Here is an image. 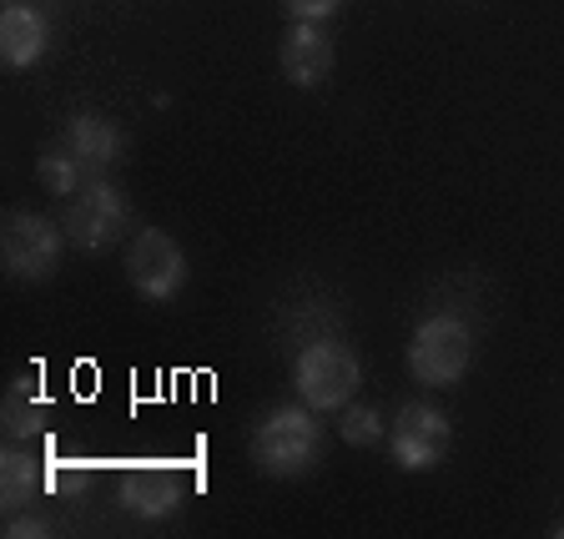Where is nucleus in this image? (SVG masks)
<instances>
[{
  "instance_id": "f257e3e1",
  "label": "nucleus",
  "mask_w": 564,
  "mask_h": 539,
  "mask_svg": "<svg viewBox=\"0 0 564 539\" xmlns=\"http://www.w3.org/2000/svg\"><path fill=\"white\" fill-rule=\"evenodd\" d=\"M317 449H323V429L307 403H282L252 429V459H258V470L278 474V479L313 470Z\"/></svg>"
},
{
  "instance_id": "f03ea898",
  "label": "nucleus",
  "mask_w": 564,
  "mask_h": 539,
  "mask_svg": "<svg viewBox=\"0 0 564 539\" xmlns=\"http://www.w3.org/2000/svg\"><path fill=\"white\" fill-rule=\"evenodd\" d=\"M469 358H474V333L458 313H429L413 328L409 368L419 384H429V388L458 384V378L469 374Z\"/></svg>"
},
{
  "instance_id": "7ed1b4c3",
  "label": "nucleus",
  "mask_w": 564,
  "mask_h": 539,
  "mask_svg": "<svg viewBox=\"0 0 564 539\" xmlns=\"http://www.w3.org/2000/svg\"><path fill=\"white\" fill-rule=\"evenodd\" d=\"M293 378H297V394H303L307 409H343V403L358 394L364 368H358V353H352L348 343L317 338L297 353Z\"/></svg>"
},
{
  "instance_id": "20e7f679",
  "label": "nucleus",
  "mask_w": 564,
  "mask_h": 539,
  "mask_svg": "<svg viewBox=\"0 0 564 539\" xmlns=\"http://www.w3.org/2000/svg\"><path fill=\"white\" fill-rule=\"evenodd\" d=\"M127 278L147 303H172L187 282V258L162 227H141L127 247Z\"/></svg>"
},
{
  "instance_id": "39448f33",
  "label": "nucleus",
  "mask_w": 564,
  "mask_h": 539,
  "mask_svg": "<svg viewBox=\"0 0 564 539\" xmlns=\"http://www.w3.org/2000/svg\"><path fill=\"white\" fill-rule=\"evenodd\" d=\"M0 252H6V272H11V278L41 282V278H51L61 262V233H56V223L35 217V212H11V217H6V242H0Z\"/></svg>"
},
{
  "instance_id": "423d86ee",
  "label": "nucleus",
  "mask_w": 564,
  "mask_h": 539,
  "mask_svg": "<svg viewBox=\"0 0 564 539\" xmlns=\"http://www.w3.org/2000/svg\"><path fill=\"white\" fill-rule=\"evenodd\" d=\"M448 419L434 409V403H403L399 423H393V434H388V449H393V464L399 470H434L438 459L448 454Z\"/></svg>"
},
{
  "instance_id": "0eeeda50",
  "label": "nucleus",
  "mask_w": 564,
  "mask_h": 539,
  "mask_svg": "<svg viewBox=\"0 0 564 539\" xmlns=\"http://www.w3.org/2000/svg\"><path fill=\"white\" fill-rule=\"evenodd\" d=\"M127 212H131V202L111 182H91V187L76 192V202H70L66 233L86 252H106L121 237V227H127Z\"/></svg>"
},
{
  "instance_id": "6e6552de",
  "label": "nucleus",
  "mask_w": 564,
  "mask_h": 539,
  "mask_svg": "<svg viewBox=\"0 0 564 539\" xmlns=\"http://www.w3.org/2000/svg\"><path fill=\"white\" fill-rule=\"evenodd\" d=\"M328 71H333V41L317 31V21H297L288 31V41H282V76L307 91V86L328 82Z\"/></svg>"
},
{
  "instance_id": "1a4fd4ad",
  "label": "nucleus",
  "mask_w": 564,
  "mask_h": 539,
  "mask_svg": "<svg viewBox=\"0 0 564 539\" xmlns=\"http://www.w3.org/2000/svg\"><path fill=\"white\" fill-rule=\"evenodd\" d=\"M121 505L141 519H166L182 505V474L162 470V464H141L121 479Z\"/></svg>"
},
{
  "instance_id": "9d476101",
  "label": "nucleus",
  "mask_w": 564,
  "mask_h": 539,
  "mask_svg": "<svg viewBox=\"0 0 564 539\" xmlns=\"http://www.w3.org/2000/svg\"><path fill=\"white\" fill-rule=\"evenodd\" d=\"M121 147H127V141H121V131L111 127L106 117H96V111H86V117H76L66 127V152L82 162V172H96V176L111 172V166H117V157H121Z\"/></svg>"
},
{
  "instance_id": "9b49d317",
  "label": "nucleus",
  "mask_w": 564,
  "mask_h": 539,
  "mask_svg": "<svg viewBox=\"0 0 564 539\" xmlns=\"http://www.w3.org/2000/svg\"><path fill=\"white\" fill-rule=\"evenodd\" d=\"M46 15L31 11V6H11V11L0 15V56H6V66L11 71H25L35 66V61L46 56Z\"/></svg>"
},
{
  "instance_id": "f8f14e48",
  "label": "nucleus",
  "mask_w": 564,
  "mask_h": 539,
  "mask_svg": "<svg viewBox=\"0 0 564 539\" xmlns=\"http://www.w3.org/2000/svg\"><path fill=\"white\" fill-rule=\"evenodd\" d=\"M0 423H6V434H11L15 444H25V439H35V434H46L51 399H46V394H31V388H11V394H6V409H0Z\"/></svg>"
},
{
  "instance_id": "ddd939ff",
  "label": "nucleus",
  "mask_w": 564,
  "mask_h": 539,
  "mask_svg": "<svg viewBox=\"0 0 564 539\" xmlns=\"http://www.w3.org/2000/svg\"><path fill=\"white\" fill-rule=\"evenodd\" d=\"M41 489V464L35 454L25 449H11V454H0V505L6 509H25Z\"/></svg>"
},
{
  "instance_id": "4468645a",
  "label": "nucleus",
  "mask_w": 564,
  "mask_h": 539,
  "mask_svg": "<svg viewBox=\"0 0 564 539\" xmlns=\"http://www.w3.org/2000/svg\"><path fill=\"white\" fill-rule=\"evenodd\" d=\"M338 434H343V444H352V449H368V444H383V419H378L368 403H343V419H338Z\"/></svg>"
},
{
  "instance_id": "2eb2a0df",
  "label": "nucleus",
  "mask_w": 564,
  "mask_h": 539,
  "mask_svg": "<svg viewBox=\"0 0 564 539\" xmlns=\"http://www.w3.org/2000/svg\"><path fill=\"white\" fill-rule=\"evenodd\" d=\"M35 176H41V187L56 192V197H76V187H82V162L70 152H51V157H41Z\"/></svg>"
},
{
  "instance_id": "dca6fc26",
  "label": "nucleus",
  "mask_w": 564,
  "mask_h": 539,
  "mask_svg": "<svg viewBox=\"0 0 564 539\" xmlns=\"http://www.w3.org/2000/svg\"><path fill=\"white\" fill-rule=\"evenodd\" d=\"M288 11L297 15V21H323V15H333L343 6V0H282Z\"/></svg>"
},
{
  "instance_id": "f3484780",
  "label": "nucleus",
  "mask_w": 564,
  "mask_h": 539,
  "mask_svg": "<svg viewBox=\"0 0 564 539\" xmlns=\"http://www.w3.org/2000/svg\"><path fill=\"white\" fill-rule=\"evenodd\" d=\"M46 519H35V515H21V519H15V525H6V535H11V539H35V535H46Z\"/></svg>"
},
{
  "instance_id": "a211bd4d",
  "label": "nucleus",
  "mask_w": 564,
  "mask_h": 539,
  "mask_svg": "<svg viewBox=\"0 0 564 539\" xmlns=\"http://www.w3.org/2000/svg\"><path fill=\"white\" fill-rule=\"evenodd\" d=\"M554 535H560V539H564V525H554Z\"/></svg>"
}]
</instances>
